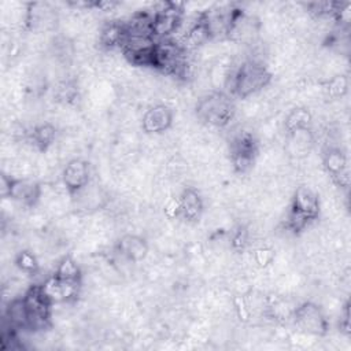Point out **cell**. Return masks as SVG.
<instances>
[{
	"label": "cell",
	"mask_w": 351,
	"mask_h": 351,
	"mask_svg": "<svg viewBox=\"0 0 351 351\" xmlns=\"http://www.w3.org/2000/svg\"><path fill=\"white\" fill-rule=\"evenodd\" d=\"M14 265L26 276H36L40 271V263L37 256L29 251V250H22L15 255Z\"/></svg>",
	"instance_id": "22"
},
{
	"label": "cell",
	"mask_w": 351,
	"mask_h": 351,
	"mask_svg": "<svg viewBox=\"0 0 351 351\" xmlns=\"http://www.w3.org/2000/svg\"><path fill=\"white\" fill-rule=\"evenodd\" d=\"M270 81L271 73L269 69L262 62L248 59L228 74L225 85L230 92V96L247 99L266 88Z\"/></svg>",
	"instance_id": "1"
},
{
	"label": "cell",
	"mask_w": 351,
	"mask_h": 351,
	"mask_svg": "<svg viewBox=\"0 0 351 351\" xmlns=\"http://www.w3.org/2000/svg\"><path fill=\"white\" fill-rule=\"evenodd\" d=\"M5 319L8 328L14 330H27V315L22 296L14 298L5 308Z\"/></svg>",
	"instance_id": "20"
},
{
	"label": "cell",
	"mask_w": 351,
	"mask_h": 351,
	"mask_svg": "<svg viewBox=\"0 0 351 351\" xmlns=\"http://www.w3.org/2000/svg\"><path fill=\"white\" fill-rule=\"evenodd\" d=\"M41 287L53 304L74 302L81 291V282L66 281L56 277L55 274H51L41 284Z\"/></svg>",
	"instance_id": "13"
},
{
	"label": "cell",
	"mask_w": 351,
	"mask_h": 351,
	"mask_svg": "<svg viewBox=\"0 0 351 351\" xmlns=\"http://www.w3.org/2000/svg\"><path fill=\"white\" fill-rule=\"evenodd\" d=\"M1 195L10 197L23 207L33 208L41 197V186L37 181L29 178H15L1 174Z\"/></svg>",
	"instance_id": "8"
},
{
	"label": "cell",
	"mask_w": 351,
	"mask_h": 351,
	"mask_svg": "<svg viewBox=\"0 0 351 351\" xmlns=\"http://www.w3.org/2000/svg\"><path fill=\"white\" fill-rule=\"evenodd\" d=\"M56 138V128L49 122L36 125L29 133V140L34 145V148L40 152L48 151V148L55 143Z\"/></svg>",
	"instance_id": "19"
},
{
	"label": "cell",
	"mask_w": 351,
	"mask_h": 351,
	"mask_svg": "<svg viewBox=\"0 0 351 351\" xmlns=\"http://www.w3.org/2000/svg\"><path fill=\"white\" fill-rule=\"evenodd\" d=\"M254 261L259 267H267L274 261V251L270 247H261L254 251Z\"/></svg>",
	"instance_id": "24"
},
{
	"label": "cell",
	"mask_w": 351,
	"mask_h": 351,
	"mask_svg": "<svg viewBox=\"0 0 351 351\" xmlns=\"http://www.w3.org/2000/svg\"><path fill=\"white\" fill-rule=\"evenodd\" d=\"M62 184L70 196L78 195L84 191L90 181V165L88 160L74 158L69 160L60 174Z\"/></svg>",
	"instance_id": "10"
},
{
	"label": "cell",
	"mask_w": 351,
	"mask_h": 351,
	"mask_svg": "<svg viewBox=\"0 0 351 351\" xmlns=\"http://www.w3.org/2000/svg\"><path fill=\"white\" fill-rule=\"evenodd\" d=\"M247 240H248V233L244 228H237L233 233H232V237H230V241H232V247L234 250H243L247 244Z\"/></svg>",
	"instance_id": "25"
},
{
	"label": "cell",
	"mask_w": 351,
	"mask_h": 351,
	"mask_svg": "<svg viewBox=\"0 0 351 351\" xmlns=\"http://www.w3.org/2000/svg\"><path fill=\"white\" fill-rule=\"evenodd\" d=\"M27 315V330L38 332L51 326L53 303L44 292L41 284L29 287L22 295Z\"/></svg>",
	"instance_id": "4"
},
{
	"label": "cell",
	"mask_w": 351,
	"mask_h": 351,
	"mask_svg": "<svg viewBox=\"0 0 351 351\" xmlns=\"http://www.w3.org/2000/svg\"><path fill=\"white\" fill-rule=\"evenodd\" d=\"M322 166L326 174L332 181L341 186L347 188L350 184V171L346 154L340 148H329L322 155Z\"/></svg>",
	"instance_id": "12"
},
{
	"label": "cell",
	"mask_w": 351,
	"mask_h": 351,
	"mask_svg": "<svg viewBox=\"0 0 351 351\" xmlns=\"http://www.w3.org/2000/svg\"><path fill=\"white\" fill-rule=\"evenodd\" d=\"M128 23L125 21H110L101 27L99 43L106 49H121L128 37Z\"/></svg>",
	"instance_id": "16"
},
{
	"label": "cell",
	"mask_w": 351,
	"mask_h": 351,
	"mask_svg": "<svg viewBox=\"0 0 351 351\" xmlns=\"http://www.w3.org/2000/svg\"><path fill=\"white\" fill-rule=\"evenodd\" d=\"M311 122H313V115L306 107H296L289 111V114L285 118L284 122V129L288 136L298 133V132H304L311 129Z\"/></svg>",
	"instance_id": "18"
},
{
	"label": "cell",
	"mask_w": 351,
	"mask_h": 351,
	"mask_svg": "<svg viewBox=\"0 0 351 351\" xmlns=\"http://www.w3.org/2000/svg\"><path fill=\"white\" fill-rule=\"evenodd\" d=\"M174 121V111L167 104L151 106L141 118V129L147 134L167 132Z\"/></svg>",
	"instance_id": "11"
},
{
	"label": "cell",
	"mask_w": 351,
	"mask_h": 351,
	"mask_svg": "<svg viewBox=\"0 0 351 351\" xmlns=\"http://www.w3.org/2000/svg\"><path fill=\"white\" fill-rule=\"evenodd\" d=\"M56 277L66 280V281H73V282H81L82 284V273H81V267L78 266V263L74 261V258H71L70 255L63 256L56 267L55 271L52 273Z\"/></svg>",
	"instance_id": "21"
},
{
	"label": "cell",
	"mask_w": 351,
	"mask_h": 351,
	"mask_svg": "<svg viewBox=\"0 0 351 351\" xmlns=\"http://www.w3.org/2000/svg\"><path fill=\"white\" fill-rule=\"evenodd\" d=\"M184 16V5L181 3H162L152 12L151 27L155 40H163L173 37L181 23Z\"/></svg>",
	"instance_id": "7"
},
{
	"label": "cell",
	"mask_w": 351,
	"mask_h": 351,
	"mask_svg": "<svg viewBox=\"0 0 351 351\" xmlns=\"http://www.w3.org/2000/svg\"><path fill=\"white\" fill-rule=\"evenodd\" d=\"M25 22L32 30L48 29L55 22V12L47 3H29Z\"/></svg>",
	"instance_id": "17"
},
{
	"label": "cell",
	"mask_w": 351,
	"mask_h": 351,
	"mask_svg": "<svg viewBox=\"0 0 351 351\" xmlns=\"http://www.w3.org/2000/svg\"><path fill=\"white\" fill-rule=\"evenodd\" d=\"M195 114L203 125L222 129L233 121L236 115V104L229 93L213 90L197 100Z\"/></svg>",
	"instance_id": "3"
},
{
	"label": "cell",
	"mask_w": 351,
	"mask_h": 351,
	"mask_svg": "<svg viewBox=\"0 0 351 351\" xmlns=\"http://www.w3.org/2000/svg\"><path fill=\"white\" fill-rule=\"evenodd\" d=\"M128 23V22H126ZM128 37L121 48L125 59L132 66L152 67L155 62L156 40L149 34L132 33L128 27Z\"/></svg>",
	"instance_id": "6"
},
{
	"label": "cell",
	"mask_w": 351,
	"mask_h": 351,
	"mask_svg": "<svg viewBox=\"0 0 351 351\" xmlns=\"http://www.w3.org/2000/svg\"><path fill=\"white\" fill-rule=\"evenodd\" d=\"M177 207L178 217L188 223H195L202 218L204 211L203 197L196 188L186 186L177 197Z\"/></svg>",
	"instance_id": "14"
},
{
	"label": "cell",
	"mask_w": 351,
	"mask_h": 351,
	"mask_svg": "<svg viewBox=\"0 0 351 351\" xmlns=\"http://www.w3.org/2000/svg\"><path fill=\"white\" fill-rule=\"evenodd\" d=\"M117 251L128 261L137 263L147 258L149 247L147 240L138 234H123L117 241Z\"/></svg>",
	"instance_id": "15"
},
{
	"label": "cell",
	"mask_w": 351,
	"mask_h": 351,
	"mask_svg": "<svg viewBox=\"0 0 351 351\" xmlns=\"http://www.w3.org/2000/svg\"><path fill=\"white\" fill-rule=\"evenodd\" d=\"M259 141L252 132L239 130L229 141L230 163L237 173L248 171L258 156Z\"/></svg>",
	"instance_id": "5"
},
{
	"label": "cell",
	"mask_w": 351,
	"mask_h": 351,
	"mask_svg": "<svg viewBox=\"0 0 351 351\" xmlns=\"http://www.w3.org/2000/svg\"><path fill=\"white\" fill-rule=\"evenodd\" d=\"M319 213L321 203L317 192L307 185H300L292 195L285 228L293 234H299L318 219Z\"/></svg>",
	"instance_id": "2"
},
{
	"label": "cell",
	"mask_w": 351,
	"mask_h": 351,
	"mask_svg": "<svg viewBox=\"0 0 351 351\" xmlns=\"http://www.w3.org/2000/svg\"><path fill=\"white\" fill-rule=\"evenodd\" d=\"M291 318L296 328L307 335L325 336L328 333V319L321 307L313 302H303L296 306L292 310Z\"/></svg>",
	"instance_id": "9"
},
{
	"label": "cell",
	"mask_w": 351,
	"mask_h": 351,
	"mask_svg": "<svg viewBox=\"0 0 351 351\" xmlns=\"http://www.w3.org/2000/svg\"><path fill=\"white\" fill-rule=\"evenodd\" d=\"M347 89H348V81L346 75H336L326 85V92L332 97H341L347 92Z\"/></svg>",
	"instance_id": "23"
}]
</instances>
